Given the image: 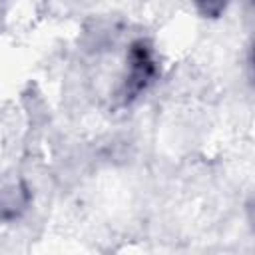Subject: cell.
Masks as SVG:
<instances>
[{
  "instance_id": "1",
  "label": "cell",
  "mask_w": 255,
  "mask_h": 255,
  "mask_svg": "<svg viewBox=\"0 0 255 255\" xmlns=\"http://www.w3.org/2000/svg\"><path fill=\"white\" fill-rule=\"evenodd\" d=\"M229 0H197V8L203 16H209V18H215L219 16L225 6H227Z\"/></svg>"
}]
</instances>
